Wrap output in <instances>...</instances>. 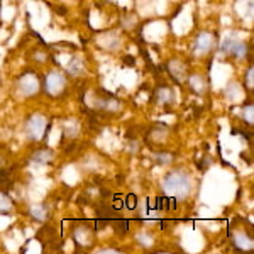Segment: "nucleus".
Masks as SVG:
<instances>
[{"label":"nucleus","mask_w":254,"mask_h":254,"mask_svg":"<svg viewBox=\"0 0 254 254\" xmlns=\"http://www.w3.org/2000/svg\"><path fill=\"white\" fill-rule=\"evenodd\" d=\"M163 188L165 191H168L170 195L175 196H187L188 191L191 190V180L190 176L183 171H171L170 175L165 178V183H163Z\"/></svg>","instance_id":"f257e3e1"},{"label":"nucleus","mask_w":254,"mask_h":254,"mask_svg":"<svg viewBox=\"0 0 254 254\" xmlns=\"http://www.w3.org/2000/svg\"><path fill=\"white\" fill-rule=\"evenodd\" d=\"M44 90L49 93V95H60L64 90V78L60 73H51V75L46 76V81H44Z\"/></svg>","instance_id":"f03ea898"},{"label":"nucleus","mask_w":254,"mask_h":254,"mask_svg":"<svg viewBox=\"0 0 254 254\" xmlns=\"http://www.w3.org/2000/svg\"><path fill=\"white\" fill-rule=\"evenodd\" d=\"M222 51H225L231 56H236V58H243V56H246V53H248V48H246L244 43H239V41H236L232 38H227L222 43Z\"/></svg>","instance_id":"7ed1b4c3"},{"label":"nucleus","mask_w":254,"mask_h":254,"mask_svg":"<svg viewBox=\"0 0 254 254\" xmlns=\"http://www.w3.org/2000/svg\"><path fill=\"white\" fill-rule=\"evenodd\" d=\"M44 124H46V121H44L43 117L34 116L27 122V136H29L32 141H38L44 134Z\"/></svg>","instance_id":"20e7f679"},{"label":"nucleus","mask_w":254,"mask_h":254,"mask_svg":"<svg viewBox=\"0 0 254 254\" xmlns=\"http://www.w3.org/2000/svg\"><path fill=\"white\" fill-rule=\"evenodd\" d=\"M212 44H214L212 43V36L203 32V34H200L198 38H196L193 49H195V53H207L212 49Z\"/></svg>","instance_id":"39448f33"},{"label":"nucleus","mask_w":254,"mask_h":254,"mask_svg":"<svg viewBox=\"0 0 254 254\" xmlns=\"http://www.w3.org/2000/svg\"><path fill=\"white\" fill-rule=\"evenodd\" d=\"M10 208H12L10 198L5 193H2V191H0V214H3V212H9Z\"/></svg>","instance_id":"423d86ee"},{"label":"nucleus","mask_w":254,"mask_h":254,"mask_svg":"<svg viewBox=\"0 0 254 254\" xmlns=\"http://www.w3.org/2000/svg\"><path fill=\"white\" fill-rule=\"evenodd\" d=\"M246 87L249 90L253 88V68H249L248 73H246Z\"/></svg>","instance_id":"0eeeda50"},{"label":"nucleus","mask_w":254,"mask_h":254,"mask_svg":"<svg viewBox=\"0 0 254 254\" xmlns=\"http://www.w3.org/2000/svg\"><path fill=\"white\" fill-rule=\"evenodd\" d=\"M116 229H117V232L124 234V232L127 231V222L126 220H122V222H116Z\"/></svg>","instance_id":"6e6552de"},{"label":"nucleus","mask_w":254,"mask_h":254,"mask_svg":"<svg viewBox=\"0 0 254 254\" xmlns=\"http://www.w3.org/2000/svg\"><path fill=\"white\" fill-rule=\"evenodd\" d=\"M134 203H136V198L132 195L129 196V208H134Z\"/></svg>","instance_id":"1a4fd4ad"},{"label":"nucleus","mask_w":254,"mask_h":254,"mask_svg":"<svg viewBox=\"0 0 254 254\" xmlns=\"http://www.w3.org/2000/svg\"><path fill=\"white\" fill-rule=\"evenodd\" d=\"M124 61H127V64H134V60H132V56H127V60H124Z\"/></svg>","instance_id":"9d476101"}]
</instances>
